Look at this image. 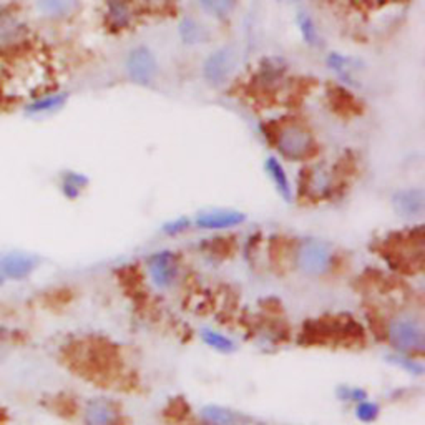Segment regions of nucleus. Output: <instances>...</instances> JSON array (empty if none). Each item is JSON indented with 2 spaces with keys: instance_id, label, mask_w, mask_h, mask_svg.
Masks as SVG:
<instances>
[{
  "instance_id": "f257e3e1",
  "label": "nucleus",
  "mask_w": 425,
  "mask_h": 425,
  "mask_svg": "<svg viewBox=\"0 0 425 425\" xmlns=\"http://www.w3.org/2000/svg\"><path fill=\"white\" fill-rule=\"evenodd\" d=\"M390 346L400 356L422 354L425 346V331L420 319L412 316H399L390 321L387 329Z\"/></svg>"
},
{
  "instance_id": "f03ea898",
  "label": "nucleus",
  "mask_w": 425,
  "mask_h": 425,
  "mask_svg": "<svg viewBox=\"0 0 425 425\" xmlns=\"http://www.w3.org/2000/svg\"><path fill=\"white\" fill-rule=\"evenodd\" d=\"M332 247L319 239H304L296 249V267L308 276H323L331 270Z\"/></svg>"
},
{
  "instance_id": "7ed1b4c3",
  "label": "nucleus",
  "mask_w": 425,
  "mask_h": 425,
  "mask_svg": "<svg viewBox=\"0 0 425 425\" xmlns=\"http://www.w3.org/2000/svg\"><path fill=\"white\" fill-rule=\"evenodd\" d=\"M276 148L279 153L290 160H304L314 150L312 136L299 123L284 125L276 135Z\"/></svg>"
},
{
  "instance_id": "20e7f679",
  "label": "nucleus",
  "mask_w": 425,
  "mask_h": 425,
  "mask_svg": "<svg viewBox=\"0 0 425 425\" xmlns=\"http://www.w3.org/2000/svg\"><path fill=\"white\" fill-rule=\"evenodd\" d=\"M156 70L158 67H156L155 55L147 47H136L128 53L126 72L136 84H150L156 75Z\"/></svg>"
},
{
  "instance_id": "39448f33",
  "label": "nucleus",
  "mask_w": 425,
  "mask_h": 425,
  "mask_svg": "<svg viewBox=\"0 0 425 425\" xmlns=\"http://www.w3.org/2000/svg\"><path fill=\"white\" fill-rule=\"evenodd\" d=\"M148 271L153 284L160 290H167L173 284L178 274V263L170 251H158L148 259Z\"/></svg>"
},
{
  "instance_id": "423d86ee",
  "label": "nucleus",
  "mask_w": 425,
  "mask_h": 425,
  "mask_svg": "<svg viewBox=\"0 0 425 425\" xmlns=\"http://www.w3.org/2000/svg\"><path fill=\"white\" fill-rule=\"evenodd\" d=\"M120 420V408L113 400L97 397L88 400L84 410L85 425H117Z\"/></svg>"
},
{
  "instance_id": "0eeeda50",
  "label": "nucleus",
  "mask_w": 425,
  "mask_h": 425,
  "mask_svg": "<svg viewBox=\"0 0 425 425\" xmlns=\"http://www.w3.org/2000/svg\"><path fill=\"white\" fill-rule=\"evenodd\" d=\"M234 67V53L231 48H220L205 62V78L209 84L218 86L223 85L226 82V78L229 77V73L233 72Z\"/></svg>"
},
{
  "instance_id": "6e6552de",
  "label": "nucleus",
  "mask_w": 425,
  "mask_h": 425,
  "mask_svg": "<svg viewBox=\"0 0 425 425\" xmlns=\"http://www.w3.org/2000/svg\"><path fill=\"white\" fill-rule=\"evenodd\" d=\"M37 267V259L26 253H7L0 256V274L3 279H26Z\"/></svg>"
},
{
  "instance_id": "1a4fd4ad",
  "label": "nucleus",
  "mask_w": 425,
  "mask_h": 425,
  "mask_svg": "<svg viewBox=\"0 0 425 425\" xmlns=\"http://www.w3.org/2000/svg\"><path fill=\"white\" fill-rule=\"evenodd\" d=\"M392 205H394V209L399 216L406 218V220H414V218L422 216L424 213V191L419 188L400 189L394 195Z\"/></svg>"
},
{
  "instance_id": "9d476101",
  "label": "nucleus",
  "mask_w": 425,
  "mask_h": 425,
  "mask_svg": "<svg viewBox=\"0 0 425 425\" xmlns=\"http://www.w3.org/2000/svg\"><path fill=\"white\" fill-rule=\"evenodd\" d=\"M246 221V216L239 211H231V209H214L200 214L196 218L195 225L201 229H225L233 228V226L241 225Z\"/></svg>"
},
{
  "instance_id": "9b49d317",
  "label": "nucleus",
  "mask_w": 425,
  "mask_h": 425,
  "mask_svg": "<svg viewBox=\"0 0 425 425\" xmlns=\"http://www.w3.org/2000/svg\"><path fill=\"white\" fill-rule=\"evenodd\" d=\"M27 35V28L12 14L0 15V47L9 48L22 42Z\"/></svg>"
},
{
  "instance_id": "f8f14e48",
  "label": "nucleus",
  "mask_w": 425,
  "mask_h": 425,
  "mask_svg": "<svg viewBox=\"0 0 425 425\" xmlns=\"http://www.w3.org/2000/svg\"><path fill=\"white\" fill-rule=\"evenodd\" d=\"M264 167H266V171H267V175L271 176L272 183H274L276 188H278L279 195L283 196L286 201H291V198H292L291 183L279 160L274 158V156H270V158L266 160V164H264Z\"/></svg>"
},
{
  "instance_id": "ddd939ff",
  "label": "nucleus",
  "mask_w": 425,
  "mask_h": 425,
  "mask_svg": "<svg viewBox=\"0 0 425 425\" xmlns=\"http://www.w3.org/2000/svg\"><path fill=\"white\" fill-rule=\"evenodd\" d=\"M201 417L209 425H239L241 415L221 406H206L201 408Z\"/></svg>"
},
{
  "instance_id": "4468645a",
  "label": "nucleus",
  "mask_w": 425,
  "mask_h": 425,
  "mask_svg": "<svg viewBox=\"0 0 425 425\" xmlns=\"http://www.w3.org/2000/svg\"><path fill=\"white\" fill-rule=\"evenodd\" d=\"M201 339L205 341L206 346H209L211 349L218 350V352L229 354L236 350V344H234L229 337H226L225 334H221V332L211 331V329H205V331L201 332Z\"/></svg>"
},
{
  "instance_id": "2eb2a0df",
  "label": "nucleus",
  "mask_w": 425,
  "mask_h": 425,
  "mask_svg": "<svg viewBox=\"0 0 425 425\" xmlns=\"http://www.w3.org/2000/svg\"><path fill=\"white\" fill-rule=\"evenodd\" d=\"M65 100H67V95H65V93L48 95V97L39 98V100L32 102L30 105L27 106V111H28V113H34V115L45 113V111H50V110L59 108V106L64 105Z\"/></svg>"
},
{
  "instance_id": "dca6fc26",
  "label": "nucleus",
  "mask_w": 425,
  "mask_h": 425,
  "mask_svg": "<svg viewBox=\"0 0 425 425\" xmlns=\"http://www.w3.org/2000/svg\"><path fill=\"white\" fill-rule=\"evenodd\" d=\"M180 34L181 37H183L185 42H188V44L203 42V40L206 39V30L193 19H185L183 22H181Z\"/></svg>"
},
{
  "instance_id": "f3484780",
  "label": "nucleus",
  "mask_w": 425,
  "mask_h": 425,
  "mask_svg": "<svg viewBox=\"0 0 425 425\" xmlns=\"http://www.w3.org/2000/svg\"><path fill=\"white\" fill-rule=\"evenodd\" d=\"M379 414H381V407L370 400H362V402L356 404V419L364 424H372L377 420Z\"/></svg>"
},
{
  "instance_id": "a211bd4d",
  "label": "nucleus",
  "mask_w": 425,
  "mask_h": 425,
  "mask_svg": "<svg viewBox=\"0 0 425 425\" xmlns=\"http://www.w3.org/2000/svg\"><path fill=\"white\" fill-rule=\"evenodd\" d=\"M298 26H299L301 34H303L304 42H308L311 45L317 44L316 26H314V22H312L311 15H309L308 12H301V14L298 15Z\"/></svg>"
},
{
  "instance_id": "6ab92c4d",
  "label": "nucleus",
  "mask_w": 425,
  "mask_h": 425,
  "mask_svg": "<svg viewBox=\"0 0 425 425\" xmlns=\"http://www.w3.org/2000/svg\"><path fill=\"white\" fill-rule=\"evenodd\" d=\"M85 185H86L85 176L78 175V173H68V175H65L62 188H64V193L68 198H77L80 195L82 188H84Z\"/></svg>"
},
{
  "instance_id": "aec40b11",
  "label": "nucleus",
  "mask_w": 425,
  "mask_h": 425,
  "mask_svg": "<svg viewBox=\"0 0 425 425\" xmlns=\"http://www.w3.org/2000/svg\"><path fill=\"white\" fill-rule=\"evenodd\" d=\"M337 399L342 400V402L359 404L362 400H367V392L364 389H359V387L342 386L337 389Z\"/></svg>"
},
{
  "instance_id": "412c9836",
  "label": "nucleus",
  "mask_w": 425,
  "mask_h": 425,
  "mask_svg": "<svg viewBox=\"0 0 425 425\" xmlns=\"http://www.w3.org/2000/svg\"><path fill=\"white\" fill-rule=\"evenodd\" d=\"M392 359H394L395 364H397L399 367H402V369H406L407 372L417 374V375H422L424 372L422 362L415 361V359H412L410 356H395Z\"/></svg>"
},
{
  "instance_id": "4be33fe9",
  "label": "nucleus",
  "mask_w": 425,
  "mask_h": 425,
  "mask_svg": "<svg viewBox=\"0 0 425 425\" xmlns=\"http://www.w3.org/2000/svg\"><path fill=\"white\" fill-rule=\"evenodd\" d=\"M188 225H189V221L185 220V218H181V220H176V221L170 223V225H164L163 231L167 234H170V236H175V234L183 233V231L188 228Z\"/></svg>"
},
{
  "instance_id": "5701e85b",
  "label": "nucleus",
  "mask_w": 425,
  "mask_h": 425,
  "mask_svg": "<svg viewBox=\"0 0 425 425\" xmlns=\"http://www.w3.org/2000/svg\"><path fill=\"white\" fill-rule=\"evenodd\" d=\"M40 7L48 14H62L64 10H68V7H72V3H65V2H47V3H40Z\"/></svg>"
},
{
  "instance_id": "b1692460",
  "label": "nucleus",
  "mask_w": 425,
  "mask_h": 425,
  "mask_svg": "<svg viewBox=\"0 0 425 425\" xmlns=\"http://www.w3.org/2000/svg\"><path fill=\"white\" fill-rule=\"evenodd\" d=\"M3 281H6V279H3V276H2V274H0V287H2V286H3Z\"/></svg>"
}]
</instances>
